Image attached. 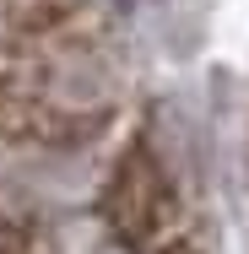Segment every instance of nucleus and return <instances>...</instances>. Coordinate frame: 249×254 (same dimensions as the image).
<instances>
[{
	"instance_id": "obj_1",
	"label": "nucleus",
	"mask_w": 249,
	"mask_h": 254,
	"mask_svg": "<svg viewBox=\"0 0 249 254\" xmlns=\"http://www.w3.org/2000/svg\"><path fill=\"white\" fill-rule=\"evenodd\" d=\"M125 103V44L103 0H0V146L76 152Z\"/></svg>"
},
{
	"instance_id": "obj_2",
	"label": "nucleus",
	"mask_w": 249,
	"mask_h": 254,
	"mask_svg": "<svg viewBox=\"0 0 249 254\" xmlns=\"http://www.w3.org/2000/svg\"><path fill=\"white\" fill-rule=\"evenodd\" d=\"M98 216L125 254H157L179 238L200 233L190 195H184L179 173L168 168V157L157 152L152 135H136L114 157V168L103 179V195H98Z\"/></svg>"
},
{
	"instance_id": "obj_3",
	"label": "nucleus",
	"mask_w": 249,
	"mask_h": 254,
	"mask_svg": "<svg viewBox=\"0 0 249 254\" xmlns=\"http://www.w3.org/2000/svg\"><path fill=\"white\" fill-rule=\"evenodd\" d=\"M0 254H60V249H54L27 216H16V211L0 205Z\"/></svg>"
},
{
	"instance_id": "obj_4",
	"label": "nucleus",
	"mask_w": 249,
	"mask_h": 254,
	"mask_svg": "<svg viewBox=\"0 0 249 254\" xmlns=\"http://www.w3.org/2000/svg\"><path fill=\"white\" fill-rule=\"evenodd\" d=\"M157 254H206V249H200V233H195V238H179V244H168V249H157Z\"/></svg>"
}]
</instances>
